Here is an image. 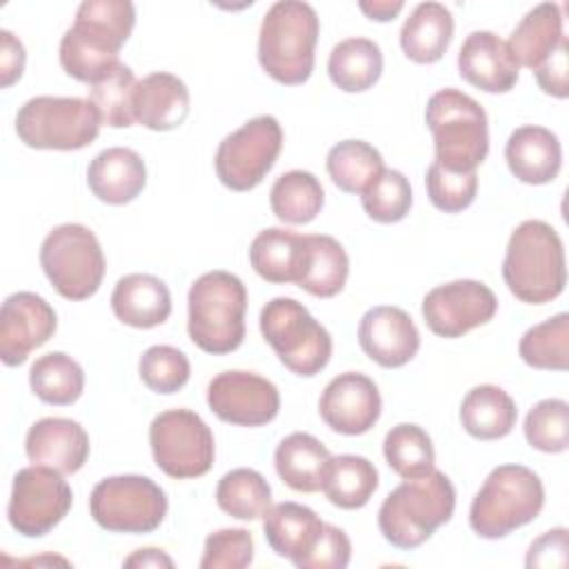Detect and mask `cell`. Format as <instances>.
Segmentation results:
<instances>
[{"label":"cell","instance_id":"43","mask_svg":"<svg viewBox=\"0 0 569 569\" xmlns=\"http://www.w3.org/2000/svg\"><path fill=\"white\" fill-rule=\"evenodd\" d=\"M527 442L542 453H562L569 447V405L547 398L533 405L525 418Z\"/></svg>","mask_w":569,"mask_h":569},{"label":"cell","instance_id":"47","mask_svg":"<svg viewBox=\"0 0 569 569\" xmlns=\"http://www.w3.org/2000/svg\"><path fill=\"white\" fill-rule=\"evenodd\" d=\"M351 560V542L347 533L329 522H325L320 542L305 560L302 569H345Z\"/></svg>","mask_w":569,"mask_h":569},{"label":"cell","instance_id":"18","mask_svg":"<svg viewBox=\"0 0 569 569\" xmlns=\"http://www.w3.org/2000/svg\"><path fill=\"white\" fill-rule=\"evenodd\" d=\"M325 425L342 436L367 433L380 418L382 400L376 382L358 371L338 373L318 402Z\"/></svg>","mask_w":569,"mask_h":569},{"label":"cell","instance_id":"3","mask_svg":"<svg viewBox=\"0 0 569 569\" xmlns=\"http://www.w3.org/2000/svg\"><path fill=\"white\" fill-rule=\"evenodd\" d=\"M456 509V489L451 480L431 469L425 476L405 478L380 505L378 529L382 538L398 549H416L433 531L449 522Z\"/></svg>","mask_w":569,"mask_h":569},{"label":"cell","instance_id":"19","mask_svg":"<svg viewBox=\"0 0 569 569\" xmlns=\"http://www.w3.org/2000/svg\"><path fill=\"white\" fill-rule=\"evenodd\" d=\"M358 342L376 365L398 369L418 353L420 333L405 309L380 305L360 318Z\"/></svg>","mask_w":569,"mask_h":569},{"label":"cell","instance_id":"44","mask_svg":"<svg viewBox=\"0 0 569 569\" xmlns=\"http://www.w3.org/2000/svg\"><path fill=\"white\" fill-rule=\"evenodd\" d=\"M138 373L151 391L169 396L189 382L191 365L180 349L169 345H153L140 356Z\"/></svg>","mask_w":569,"mask_h":569},{"label":"cell","instance_id":"16","mask_svg":"<svg viewBox=\"0 0 569 569\" xmlns=\"http://www.w3.org/2000/svg\"><path fill=\"white\" fill-rule=\"evenodd\" d=\"M209 409L229 425L260 427L280 411L278 387L253 371H222L207 387Z\"/></svg>","mask_w":569,"mask_h":569},{"label":"cell","instance_id":"17","mask_svg":"<svg viewBox=\"0 0 569 569\" xmlns=\"http://www.w3.org/2000/svg\"><path fill=\"white\" fill-rule=\"evenodd\" d=\"M56 327L58 316L42 296L33 291L7 296L0 309V360L7 367L22 365L56 333Z\"/></svg>","mask_w":569,"mask_h":569},{"label":"cell","instance_id":"29","mask_svg":"<svg viewBox=\"0 0 569 569\" xmlns=\"http://www.w3.org/2000/svg\"><path fill=\"white\" fill-rule=\"evenodd\" d=\"M453 38V16L440 2H420L400 29L405 56L418 64L438 62Z\"/></svg>","mask_w":569,"mask_h":569},{"label":"cell","instance_id":"38","mask_svg":"<svg viewBox=\"0 0 569 569\" xmlns=\"http://www.w3.org/2000/svg\"><path fill=\"white\" fill-rule=\"evenodd\" d=\"M218 507L238 520H258L271 507V487L256 469H231L216 487Z\"/></svg>","mask_w":569,"mask_h":569},{"label":"cell","instance_id":"48","mask_svg":"<svg viewBox=\"0 0 569 569\" xmlns=\"http://www.w3.org/2000/svg\"><path fill=\"white\" fill-rule=\"evenodd\" d=\"M525 565L533 567H565L567 565V529L556 527L536 538L527 551Z\"/></svg>","mask_w":569,"mask_h":569},{"label":"cell","instance_id":"10","mask_svg":"<svg viewBox=\"0 0 569 569\" xmlns=\"http://www.w3.org/2000/svg\"><path fill=\"white\" fill-rule=\"evenodd\" d=\"M40 267L62 298L84 300L102 284L104 253L89 227L64 222L42 240Z\"/></svg>","mask_w":569,"mask_h":569},{"label":"cell","instance_id":"34","mask_svg":"<svg viewBox=\"0 0 569 569\" xmlns=\"http://www.w3.org/2000/svg\"><path fill=\"white\" fill-rule=\"evenodd\" d=\"M378 489V469L365 456H331L322 491L340 509H360Z\"/></svg>","mask_w":569,"mask_h":569},{"label":"cell","instance_id":"31","mask_svg":"<svg viewBox=\"0 0 569 569\" xmlns=\"http://www.w3.org/2000/svg\"><path fill=\"white\" fill-rule=\"evenodd\" d=\"M347 276L349 258L336 238L322 233L305 236V258L296 280L300 289L316 298H331L345 289Z\"/></svg>","mask_w":569,"mask_h":569},{"label":"cell","instance_id":"28","mask_svg":"<svg viewBox=\"0 0 569 569\" xmlns=\"http://www.w3.org/2000/svg\"><path fill=\"white\" fill-rule=\"evenodd\" d=\"M565 40L562 11L556 2H540L511 31L507 44L518 67L538 69Z\"/></svg>","mask_w":569,"mask_h":569},{"label":"cell","instance_id":"50","mask_svg":"<svg viewBox=\"0 0 569 569\" xmlns=\"http://www.w3.org/2000/svg\"><path fill=\"white\" fill-rule=\"evenodd\" d=\"M24 47L22 42L9 31H0V84L7 89L11 87L24 71Z\"/></svg>","mask_w":569,"mask_h":569},{"label":"cell","instance_id":"39","mask_svg":"<svg viewBox=\"0 0 569 569\" xmlns=\"http://www.w3.org/2000/svg\"><path fill=\"white\" fill-rule=\"evenodd\" d=\"M520 358L533 369L567 371L569 369V316L565 311L533 325L518 345Z\"/></svg>","mask_w":569,"mask_h":569},{"label":"cell","instance_id":"33","mask_svg":"<svg viewBox=\"0 0 569 569\" xmlns=\"http://www.w3.org/2000/svg\"><path fill=\"white\" fill-rule=\"evenodd\" d=\"M327 73L340 91H367L382 73V51L369 38H347L331 49Z\"/></svg>","mask_w":569,"mask_h":569},{"label":"cell","instance_id":"27","mask_svg":"<svg viewBox=\"0 0 569 569\" xmlns=\"http://www.w3.org/2000/svg\"><path fill=\"white\" fill-rule=\"evenodd\" d=\"M329 460V449L316 436L305 431H293L282 438L273 453V465L280 480L293 491L302 493L322 489Z\"/></svg>","mask_w":569,"mask_h":569},{"label":"cell","instance_id":"26","mask_svg":"<svg viewBox=\"0 0 569 569\" xmlns=\"http://www.w3.org/2000/svg\"><path fill=\"white\" fill-rule=\"evenodd\" d=\"M111 309L120 322L136 329H151L169 318L171 293L151 273H129L116 282Z\"/></svg>","mask_w":569,"mask_h":569},{"label":"cell","instance_id":"32","mask_svg":"<svg viewBox=\"0 0 569 569\" xmlns=\"http://www.w3.org/2000/svg\"><path fill=\"white\" fill-rule=\"evenodd\" d=\"M302 258L305 236L282 227H269L260 231L249 247V262L253 271L273 284H296L302 269Z\"/></svg>","mask_w":569,"mask_h":569},{"label":"cell","instance_id":"5","mask_svg":"<svg viewBox=\"0 0 569 569\" xmlns=\"http://www.w3.org/2000/svg\"><path fill=\"white\" fill-rule=\"evenodd\" d=\"M189 338L207 353L236 351L244 340L247 289L229 271H207L189 289Z\"/></svg>","mask_w":569,"mask_h":569},{"label":"cell","instance_id":"25","mask_svg":"<svg viewBox=\"0 0 569 569\" xmlns=\"http://www.w3.org/2000/svg\"><path fill=\"white\" fill-rule=\"evenodd\" d=\"M189 116L187 84L167 71H153L138 80L133 96V118L151 131H171Z\"/></svg>","mask_w":569,"mask_h":569},{"label":"cell","instance_id":"23","mask_svg":"<svg viewBox=\"0 0 569 569\" xmlns=\"http://www.w3.org/2000/svg\"><path fill=\"white\" fill-rule=\"evenodd\" d=\"M509 171L525 184L551 182L562 164V147L558 136L538 124H522L511 131L505 144Z\"/></svg>","mask_w":569,"mask_h":569},{"label":"cell","instance_id":"2","mask_svg":"<svg viewBox=\"0 0 569 569\" xmlns=\"http://www.w3.org/2000/svg\"><path fill=\"white\" fill-rule=\"evenodd\" d=\"M502 278L520 302L545 305L558 298L567 282L565 247L558 231L545 220L520 222L507 242Z\"/></svg>","mask_w":569,"mask_h":569},{"label":"cell","instance_id":"35","mask_svg":"<svg viewBox=\"0 0 569 569\" xmlns=\"http://www.w3.org/2000/svg\"><path fill=\"white\" fill-rule=\"evenodd\" d=\"M269 204L280 222L307 224L320 213L325 204V191L311 171L291 169L276 178L269 191Z\"/></svg>","mask_w":569,"mask_h":569},{"label":"cell","instance_id":"7","mask_svg":"<svg viewBox=\"0 0 569 569\" xmlns=\"http://www.w3.org/2000/svg\"><path fill=\"white\" fill-rule=\"evenodd\" d=\"M545 505L538 473L525 465H500L485 478L469 509L471 529L487 540L509 536L529 525Z\"/></svg>","mask_w":569,"mask_h":569},{"label":"cell","instance_id":"30","mask_svg":"<svg viewBox=\"0 0 569 569\" xmlns=\"http://www.w3.org/2000/svg\"><path fill=\"white\" fill-rule=\"evenodd\" d=\"M518 409L513 398L498 385H478L467 391L460 405L462 429L478 440H498L516 427Z\"/></svg>","mask_w":569,"mask_h":569},{"label":"cell","instance_id":"22","mask_svg":"<svg viewBox=\"0 0 569 569\" xmlns=\"http://www.w3.org/2000/svg\"><path fill=\"white\" fill-rule=\"evenodd\" d=\"M262 529L271 551L302 569L305 560L320 542L325 522L305 505L278 502L262 516Z\"/></svg>","mask_w":569,"mask_h":569},{"label":"cell","instance_id":"9","mask_svg":"<svg viewBox=\"0 0 569 569\" xmlns=\"http://www.w3.org/2000/svg\"><path fill=\"white\" fill-rule=\"evenodd\" d=\"M100 124L96 104L76 96H36L16 116V133L31 149H84L98 138Z\"/></svg>","mask_w":569,"mask_h":569},{"label":"cell","instance_id":"11","mask_svg":"<svg viewBox=\"0 0 569 569\" xmlns=\"http://www.w3.org/2000/svg\"><path fill=\"white\" fill-rule=\"evenodd\" d=\"M167 493L147 476L124 473L100 480L89 498L91 518L113 533H149L167 516Z\"/></svg>","mask_w":569,"mask_h":569},{"label":"cell","instance_id":"24","mask_svg":"<svg viewBox=\"0 0 569 569\" xmlns=\"http://www.w3.org/2000/svg\"><path fill=\"white\" fill-rule=\"evenodd\" d=\"M87 182L98 200L107 204H127L142 193L147 184V167L138 151L109 147L89 162Z\"/></svg>","mask_w":569,"mask_h":569},{"label":"cell","instance_id":"40","mask_svg":"<svg viewBox=\"0 0 569 569\" xmlns=\"http://www.w3.org/2000/svg\"><path fill=\"white\" fill-rule=\"evenodd\" d=\"M382 453L387 465L400 478L425 476L433 469L436 453L429 433L411 422H400L391 427L382 442Z\"/></svg>","mask_w":569,"mask_h":569},{"label":"cell","instance_id":"49","mask_svg":"<svg viewBox=\"0 0 569 569\" xmlns=\"http://www.w3.org/2000/svg\"><path fill=\"white\" fill-rule=\"evenodd\" d=\"M567 38L560 42V47L533 71L540 89L553 98H567L569 96V78H567Z\"/></svg>","mask_w":569,"mask_h":569},{"label":"cell","instance_id":"36","mask_svg":"<svg viewBox=\"0 0 569 569\" xmlns=\"http://www.w3.org/2000/svg\"><path fill=\"white\" fill-rule=\"evenodd\" d=\"M29 385L42 402L64 407L82 396L84 371L64 351H51L31 365Z\"/></svg>","mask_w":569,"mask_h":569},{"label":"cell","instance_id":"1","mask_svg":"<svg viewBox=\"0 0 569 569\" xmlns=\"http://www.w3.org/2000/svg\"><path fill=\"white\" fill-rule=\"evenodd\" d=\"M136 24L129 0H84L60 40V64L67 76L93 84L118 64L120 47Z\"/></svg>","mask_w":569,"mask_h":569},{"label":"cell","instance_id":"37","mask_svg":"<svg viewBox=\"0 0 569 569\" xmlns=\"http://www.w3.org/2000/svg\"><path fill=\"white\" fill-rule=\"evenodd\" d=\"M382 169L380 151L365 140H342L327 153L329 178L345 193H362Z\"/></svg>","mask_w":569,"mask_h":569},{"label":"cell","instance_id":"13","mask_svg":"<svg viewBox=\"0 0 569 569\" xmlns=\"http://www.w3.org/2000/svg\"><path fill=\"white\" fill-rule=\"evenodd\" d=\"M282 127L273 116H256L222 138L216 151L218 180L231 191H251L276 164Z\"/></svg>","mask_w":569,"mask_h":569},{"label":"cell","instance_id":"52","mask_svg":"<svg viewBox=\"0 0 569 569\" xmlns=\"http://www.w3.org/2000/svg\"><path fill=\"white\" fill-rule=\"evenodd\" d=\"M122 565L124 567H138V569H142V567H167V569H171L173 560L162 549L147 547V549L133 551L129 558H124Z\"/></svg>","mask_w":569,"mask_h":569},{"label":"cell","instance_id":"45","mask_svg":"<svg viewBox=\"0 0 569 569\" xmlns=\"http://www.w3.org/2000/svg\"><path fill=\"white\" fill-rule=\"evenodd\" d=\"M427 196L431 204L445 213H458L467 209L476 200L478 191V173H453L431 162L427 169Z\"/></svg>","mask_w":569,"mask_h":569},{"label":"cell","instance_id":"20","mask_svg":"<svg viewBox=\"0 0 569 569\" xmlns=\"http://www.w3.org/2000/svg\"><path fill=\"white\" fill-rule=\"evenodd\" d=\"M518 62L493 31H471L458 51L460 76L487 93H507L518 82Z\"/></svg>","mask_w":569,"mask_h":569},{"label":"cell","instance_id":"41","mask_svg":"<svg viewBox=\"0 0 569 569\" xmlns=\"http://www.w3.org/2000/svg\"><path fill=\"white\" fill-rule=\"evenodd\" d=\"M138 80L131 67L118 62L111 71L91 84L89 100L96 104L102 124L113 129H124L136 122L133 118V96Z\"/></svg>","mask_w":569,"mask_h":569},{"label":"cell","instance_id":"14","mask_svg":"<svg viewBox=\"0 0 569 569\" xmlns=\"http://www.w3.org/2000/svg\"><path fill=\"white\" fill-rule=\"evenodd\" d=\"M71 502V487L60 471L31 465L13 476L7 518L18 533L40 538L69 513Z\"/></svg>","mask_w":569,"mask_h":569},{"label":"cell","instance_id":"6","mask_svg":"<svg viewBox=\"0 0 569 569\" xmlns=\"http://www.w3.org/2000/svg\"><path fill=\"white\" fill-rule=\"evenodd\" d=\"M433 136L436 164L453 173L476 171L489 153V127L485 109L460 89L436 91L425 109Z\"/></svg>","mask_w":569,"mask_h":569},{"label":"cell","instance_id":"4","mask_svg":"<svg viewBox=\"0 0 569 569\" xmlns=\"http://www.w3.org/2000/svg\"><path fill=\"white\" fill-rule=\"evenodd\" d=\"M320 20L316 9L302 0L273 2L260 24V67L280 84H302L316 62Z\"/></svg>","mask_w":569,"mask_h":569},{"label":"cell","instance_id":"46","mask_svg":"<svg viewBox=\"0 0 569 569\" xmlns=\"http://www.w3.org/2000/svg\"><path fill=\"white\" fill-rule=\"evenodd\" d=\"M253 562V538L247 529H218L207 536L200 569H242Z\"/></svg>","mask_w":569,"mask_h":569},{"label":"cell","instance_id":"51","mask_svg":"<svg viewBox=\"0 0 569 569\" xmlns=\"http://www.w3.org/2000/svg\"><path fill=\"white\" fill-rule=\"evenodd\" d=\"M358 7L369 20L389 22L402 11L405 2L402 0H360Z\"/></svg>","mask_w":569,"mask_h":569},{"label":"cell","instance_id":"21","mask_svg":"<svg viewBox=\"0 0 569 569\" xmlns=\"http://www.w3.org/2000/svg\"><path fill=\"white\" fill-rule=\"evenodd\" d=\"M29 462L60 471L76 473L89 458V436L84 427L71 418H40L24 438Z\"/></svg>","mask_w":569,"mask_h":569},{"label":"cell","instance_id":"8","mask_svg":"<svg viewBox=\"0 0 569 569\" xmlns=\"http://www.w3.org/2000/svg\"><path fill=\"white\" fill-rule=\"evenodd\" d=\"M260 331L278 360L296 376L311 378L329 365L333 351L329 331L293 298L269 300L260 311Z\"/></svg>","mask_w":569,"mask_h":569},{"label":"cell","instance_id":"12","mask_svg":"<svg viewBox=\"0 0 569 569\" xmlns=\"http://www.w3.org/2000/svg\"><path fill=\"white\" fill-rule=\"evenodd\" d=\"M149 445L160 471L176 480L204 476L216 458L209 425L191 409H167L149 427Z\"/></svg>","mask_w":569,"mask_h":569},{"label":"cell","instance_id":"15","mask_svg":"<svg viewBox=\"0 0 569 569\" xmlns=\"http://www.w3.org/2000/svg\"><path fill=\"white\" fill-rule=\"evenodd\" d=\"M496 311L498 298L480 280H451L422 298V318L440 338H460L489 322Z\"/></svg>","mask_w":569,"mask_h":569},{"label":"cell","instance_id":"42","mask_svg":"<svg viewBox=\"0 0 569 569\" xmlns=\"http://www.w3.org/2000/svg\"><path fill=\"white\" fill-rule=\"evenodd\" d=\"M360 196L365 213L382 224L400 222L413 204L411 184L398 169H382Z\"/></svg>","mask_w":569,"mask_h":569}]
</instances>
